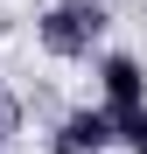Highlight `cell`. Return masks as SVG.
I'll return each mask as SVG.
<instances>
[{
    "instance_id": "7a4b0ae2",
    "label": "cell",
    "mask_w": 147,
    "mask_h": 154,
    "mask_svg": "<svg viewBox=\"0 0 147 154\" xmlns=\"http://www.w3.org/2000/svg\"><path fill=\"white\" fill-rule=\"evenodd\" d=\"M98 91H105V112L112 119L147 112V70H140V56H126V49L98 56Z\"/></svg>"
},
{
    "instance_id": "6da1fadb",
    "label": "cell",
    "mask_w": 147,
    "mask_h": 154,
    "mask_svg": "<svg viewBox=\"0 0 147 154\" xmlns=\"http://www.w3.org/2000/svg\"><path fill=\"white\" fill-rule=\"evenodd\" d=\"M105 0H56V7H42L35 14V42L49 49L56 63H77L98 49V35H105Z\"/></svg>"
},
{
    "instance_id": "5b68a950",
    "label": "cell",
    "mask_w": 147,
    "mask_h": 154,
    "mask_svg": "<svg viewBox=\"0 0 147 154\" xmlns=\"http://www.w3.org/2000/svg\"><path fill=\"white\" fill-rule=\"evenodd\" d=\"M14 133H21V98L0 91V140H14Z\"/></svg>"
},
{
    "instance_id": "3957f363",
    "label": "cell",
    "mask_w": 147,
    "mask_h": 154,
    "mask_svg": "<svg viewBox=\"0 0 147 154\" xmlns=\"http://www.w3.org/2000/svg\"><path fill=\"white\" fill-rule=\"evenodd\" d=\"M112 140H119L112 112H91V105H77V112H63V119H56V133H49V154H105Z\"/></svg>"
},
{
    "instance_id": "277c9868",
    "label": "cell",
    "mask_w": 147,
    "mask_h": 154,
    "mask_svg": "<svg viewBox=\"0 0 147 154\" xmlns=\"http://www.w3.org/2000/svg\"><path fill=\"white\" fill-rule=\"evenodd\" d=\"M112 126H119V147L147 154V112H126V119H112Z\"/></svg>"
}]
</instances>
